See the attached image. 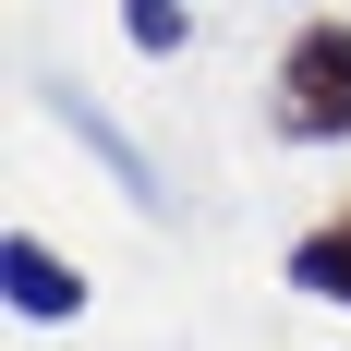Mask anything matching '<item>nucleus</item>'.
Wrapping results in <instances>:
<instances>
[{
    "label": "nucleus",
    "mask_w": 351,
    "mask_h": 351,
    "mask_svg": "<svg viewBox=\"0 0 351 351\" xmlns=\"http://www.w3.org/2000/svg\"><path fill=\"white\" fill-rule=\"evenodd\" d=\"M0 291H12V315H36V327L85 315V279H73L61 254L36 243V230H12V243H0Z\"/></svg>",
    "instance_id": "f03ea898"
},
{
    "label": "nucleus",
    "mask_w": 351,
    "mask_h": 351,
    "mask_svg": "<svg viewBox=\"0 0 351 351\" xmlns=\"http://www.w3.org/2000/svg\"><path fill=\"white\" fill-rule=\"evenodd\" d=\"M291 145H351V25H303L279 49V85H267Z\"/></svg>",
    "instance_id": "f257e3e1"
},
{
    "label": "nucleus",
    "mask_w": 351,
    "mask_h": 351,
    "mask_svg": "<svg viewBox=\"0 0 351 351\" xmlns=\"http://www.w3.org/2000/svg\"><path fill=\"white\" fill-rule=\"evenodd\" d=\"M121 36H134L145 61H170L182 49V0H121Z\"/></svg>",
    "instance_id": "20e7f679"
},
{
    "label": "nucleus",
    "mask_w": 351,
    "mask_h": 351,
    "mask_svg": "<svg viewBox=\"0 0 351 351\" xmlns=\"http://www.w3.org/2000/svg\"><path fill=\"white\" fill-rule=\"evenodd\" d=\"M291 291H315V303H339V315H351V194L291 243Z\"/></svg>",
    "instance_id": "7ed1b4c3"
}]
</instances>
